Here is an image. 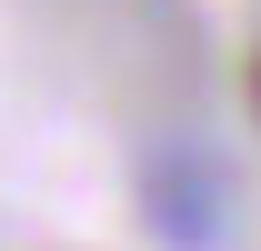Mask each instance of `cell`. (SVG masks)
Wrapping results in <instances>:
<instances>
[{
	"label": "cell",
	"instance_id": "obj_1",
	"mask_svg": "<svg viewBox=\"0 0 261 251\" xmlns=\"http://www.w3.org/2000/svg\"><path fill=\"white\" fill-rule=\"evenodd\" d=\"M241 101H251V121H261V40H251V61H241Z\"/></svg>",
	"mask_w": 261,
	"mask_h": 251
}]
</instances>
